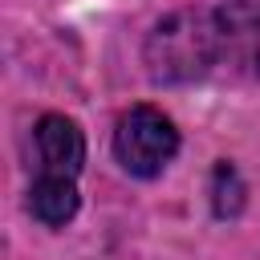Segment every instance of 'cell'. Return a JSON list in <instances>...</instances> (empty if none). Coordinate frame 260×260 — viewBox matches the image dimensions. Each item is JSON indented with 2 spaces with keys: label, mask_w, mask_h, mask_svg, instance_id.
Instances as JSON below:
<instances>
[{
  "label": "cell",
  "mask_w": 260,
  "mask_h": 260,
  "mask_svg": "<svg viewBox=\"0 0 260 260\" xmlns=\"http://www.w3.org/2000/svg\"><path fill=\"white\" fill-rule=\"evenodd\" d=\"M146 65L154 81H195L219 65L215 8H183L146 37Z\"/></svg>",
  "instance_id": "1"
},
{
  "label": "cell",
  "mask_w": 260,
  "mask_h": 260,
  "mask_svg": "<svg viewBox=\"0 0 260 260\" xmlns=\"http://www.w3.org/2000/svg\"><path fill=\"white\" fill-rule=\"evenodd\" d=\"M179 154L175 122L154 106H130L114 126V158L134 179H158Z\"/></svg>",
  "instance_id": "2"
},
{
  "label": "cell",
  "mask_w": 260,
  "mask_h": 260,
  "mask_svg": "<svg viewBox=\"0 0 260 260\" xmlns=\"http://www.w3.org/2000/svg\"><path fill=\"white\" fill-rule=\"evenodd\" d=\"M219 65L260 77V0H223L215 4Z\"/></svg>",
  "instance_id": "3"
},
{
  "label": "cell",
  "mask_w": 260,
  "mask_h": 260,
  "mask_svg": "<svg viewBox=\"0 0 260 260\" xmlns=\"http://www.w3.org/2000/svg\"><path fill=\"white\" fill-rule=\"evenodd\" d=\"M37 138V154H41V175H65L77 179L81 162H85V138L77 130L73 118L65 114H45L32 130Z\"/></svg>",
  "instance_id": "4"
},
{
  "label": "cell",
  "mask_w": 260,
  "mask_h": 260,
  "mask_svg": "<svg viewBox=\"0 0 260 260\" xmlns=\"http://www.w3.org/2000/svg\"><path fill=\"white\" fill-rule=\"evenodd\" d=\"M81 207L77 195V179L65 175H37V183L28 187V211L32 219H41L45 228H65Z\"/></svg>",
  "instance_id": "5"
}]
</instances>
